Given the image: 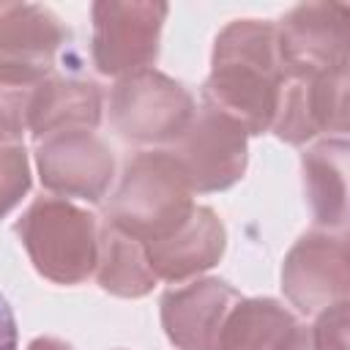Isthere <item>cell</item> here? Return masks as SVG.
<instances>
[{
    "label": "cell",
    "instance_id": "6da1fadb",
    "mask_svg": "<svg viewBox=\"0 0 350 350\" xmlns=\"http://www.w3.org/2000/svg\"><path fill=\"white\" fill-rule=\"evenodd\" d=\"M282 82L276 25L235 19L216 36L202 104L235 120L246 134H262L273 123Z\"/></svg>",
    "mask_w": 350,
    "mask_h": 350
},
{
    "label": "cell",
    "instance_id": "7a4b0ae2",
    "mask_svg": "<svg viewBox=\"0 0 350 350\" xmlns=\"http://www.w3.org/2000/svg\"><path fill=\"white\" fill-rule=\"evenodd\" d=\"M191 189L167 150L137 153L107 205V221L139 243L170 235L191 213Z\"/></svg>",
    "mask_w": 350,
    "mask_h": 350
},
{
    "label": "cell",
    "instance_id": "3957f363",
    "mask_svg": "<svg viewBox=\"0 0 350 350\" xmlns=\"http://www.w3.org/2000/svg\"><path fill=\"white\" fill-rule=\"evenodd\" d=\"M16 235L33 268L55 284H79L96 271V216L68 200H36L16 221Z\"/></svg>",
    "mask_w": 350,
    "mask_h": 350
},
{
    "label": "cell",
    "instance_id": "277c9868",
    "mask_svg": "<svg viewBox=\"0 0 350 350\" xmlns=\"http://www.w3.org/2000/svg\"><path fill=\"white\" fill-rule=\"evenodd\" d=\"M191 115V93L156 68L120 77L109 96V123L134 145L172 142Z\"/></svg>",
    "mask_w": 350,
    "mask_h": 350
},
{
    "label": "cell",
    "instance_id": "5b68a950",
    "mask_svg": "<svg viewBox=\"0 0 350 350\" xmlns=\"http://www.w3.org/2000/svg\"><path fill=\"white\" fill-rule=\"evenodd\" d=\"M246 137L235 120L202 104L167 153L178 161L191 191H224L246 172Z\"/></svg>",
    "mask_w": 350,
    "mask_h": 350
},
{
    "label": "cell",
    "instance_id": "8992f818",
    "mask_svg": "<svg viewBox=\"0 0 350 350\" xmlns=\"http://www.w3.org/2000/svg\"><path fill=\"white\" fill-rule=\"evenodd\" d=\"M167 11V3L148 0L93 3V66L107 77L145 71L159 55Z\"/></svg>",
    "mask_w": 350,
    "mask_h": 350
},
{
    "label": "cell",
    "instance_id": "52a82bcc",
    "mask_svg": "<svg viewBox=\"0 0 350 350\" xmlns=\"http://www.w3.org/2000/svg\"><path fill=\"white\" fill-rule=\"evenodd\" d=\"M350 8L345 3H301L276 25L284 74H331L347 68Z\"/></svg>",
    "mask_w": 350,
    "mask_h": 350
},
{
    "label": "cell",
    "instance_id": "ba28073f",
    "mask_svg": "<svg viewBox=\"0 0 350 350\" xmlns=\"http://www.w3.org/2000/svg\"><path fill=\"white\" fill-rule=\"evenodd\" d=\"M282 290L304 314H320L336 304H347L350 254L345 235H301L284 257Z\"/></svg>",
    "mask_w": 350,
    "mask_h": 350
},
{
    "label": "cell",
    "instance_id": "9c48e42d",
    "mask_svg": "<svg viewBox=\"0 0 350 350\" xmlns=\"http://www.w3.org/2000/svg\"><path fill=\"white\" fill-rule=\"evenodd\" d=\"M271 129L290 145L317 134L347 131V68L331 74H284Z\"/></svg>",
    "mask_w": 350,
    "mask_h": 350
},
{
    "label": "cell",
    "instance_id": "30bf717a",
    "mask_svg": "<svg viewBox=\"0 0 350 350\" xmlns=\"http://www.w3.org/2000/svg\"><path fill=\"white\" fill-rule=\"evenodd\" d=\"M68 41L63 22L36 3H0V77L38 85Z\"/></svg>",
    "mask_w": 350,
    "mask_h": 350
},
{
    "label": "cell",
    "instance_id": "8fae6325",
    "mask_svg": "<svg viewBox=\"0 0 350 350\" xmlns=\"http://www.w3.org/2000/svg\"><path fill=\"white\" fill-rule=\"evenodd\" d=\"M36 167L44 189L98 202L115 175L112 150L93 131H63L38 142Z\"/></svg>",
    "mask_w": 350,
    "mask_h": 350
},
{
    "label": "cell",
    "instance_id": "7c38bea8",
    "mask_svg": "<svg viewBox=\"0 0 350 350\" xmlns=\"http://www.w3.org/2000/svg\"><path fill=\"white\" fill-rule=\"evenodd\" d=\"M241 295L221 279H197L161 295V325L178 350H219L221 328Z\"/></svg>",
    "mask_w": 350,
    "mask_h": 350
},
{
    "label": "cell",
    "instance_id": "4fadbf2b",
    "mask_svg": "<svg viewBox=\"0 0 350 350\" xmlns=\"http://www.w3.org/2000/svg\"><path fill=\"white\" fill-rule=\"evenodd\" d=\"M227 246V230L208 205H194L191 213L164 238L145 243L156 279L183 282L213 268Z\"/></svg>",
    "mask_w": 350,
    "mask_h": 350
},
{
    "label": "cell",
    "instance_id": "5bb4252c",
    "mask_svg": "<svg viewBox=\"0 0 350 350\" xmlns=\"http://www.w3.org/2000/svg\"><path fill=\"white\" fill-rule=\"evenodd\" d=\"M101 120V90L90 79L46 77L27 107V131L41 142L63 131H93Z\"/></svg>",
    "mask_w": 350,
    "mask_h": 350
},
{
    "label": "cell",
    "instance_id": "9a60e30c",
    "mask_svg": "<svg viewBox=\"0 0 350 350\" xmlns=\"http://www.w3.org/2000/svg\"><path fill=\"white\" fill-rule=\"evenodd\" d=\"M347 139H323L304 159V189L312 216L320 227L342 230L347 221Z\"/></svg>",
    "mask_w": 350,
    "mask_h": 350
},
{
    "label": "cell",
    "instance_id": "2e32d148",
    "mask_svg": "<svg viewBox=\"0 0 350 350\" xmlns=\"http://www.w3.org/2000/svg\"><path fill=\"white\" fill-rule=\"evenodd\" d=\"M96 279H98L101 290H107L109 295H118V298H142L159 282L150 268L145 243L120 232L112 224H107L98 232Z\"/></svg>",
    "mask_w": 350,
    "mask_h": 350
},
{
    "label": "cell",
    "instance_id": "e0dca14e",
    "mask_svg": "<svg viewBox=\"0 0 350 350\" xmlns=\"http://www.w3.org/2000/svg\"><path fill=\"white\" fill-rule=\"evenodd\" d=\"M295 323L273 298H241L224 320L219 350H279Z\"/></svg>",
    "mask_w": 350,
    "mask_h": 350
},
{
    "label": "cell",
    "instance_id": "ac0fdd59",
    "mask_svg": "<svg viewBox=\"0 0 350 350\" xmlns=\"http://www.w3.org/2000/svg\"><path fill=\"white\" fill-rule=\"evenodd\" d=\"M279 350H347V304L320 312L314 325L295 323Z\"/></svg>",
    "mask_w": 350,
    "mask_h": 350
},
{
    "label": "cell",
    "instance_id": "d6986e66",
    "mask_svg": "<svg viewBox=\"0 0 350 350\" xmlns=\"http://www.w3.org/2000/svg\"><path fill=\"white\" fill-rule=\"evenodd\" d=\"M30 191V161L22 145H0V219Z\"/></svg>",
    "mask_w": 350,
    "mask_h": 350
},
{
    "label": "cell",
    "instance_id": "ffe728a7",
    "mask_svg": "<svg viewBox=\"0 0 350 350\" xmlns=\"http://www.w3.org/2000/svg\"><path fill=\"white\" fill-rule=\"evenodd\" d=\"M33 90V85L0 77V145L22 139V131L27 129V107Z\"/></svg>",
    "mask_w": 350,
    "mask_h": 350
},
{
    "label": "cell",
    "instance_id": "44dd1931",
    "mask_svg": "<svg viewBox=\"0 0 350 350\" xmlns=\"http://www.w3.org/2000/svg\"><path fill=\"white\" fill-rule=\"evenodd\" d=\"M19 345V331H16V317L8 301L0 295V350H16Z\"/></svg>",
    "mask_w": 350,
    "mask_h": 350
},
{
    "label": "cell",
    "instance_id": "7402d4cb",
    "mask_svg": "<svg viewBox=\"0 0 350 350\" xmlns=\"http://www.w3.org/2000/svg\"><path fill=\"white\" fill-rule=\"evenodd\" d=\"M27 350H74V347L57 336H38L27 345Z\"/></svg>",
    "mask_w": 350,
    "mask_h": 350
}]
</instances>
